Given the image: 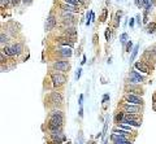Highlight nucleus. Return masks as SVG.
I'll return each mask as SVG.
<instances>
[{"mask_svg":"<svg viewBox=\"0 0 156 144\" xmlns=\"http://www.w3.org/2000/svg\"><path fill=\"white\" fill-rule=\"evenodd\" d=\"M62 124H64V114H62V112L55 110V112L51 113L50 122H48V128L51 131L61 130Z\"/></svg>","mask_w":156,"mask_h":144,"instance_id":"1","label":"nucleus"},{"mask_svg":"<svg viewBox=\"0 0 156 144\" xmlns=\"http://www.w3.org/2000/svg\"><path fill=\"white\" fill-rule=\"evenodd\" d=\"M51 79H52L53 86H61L67 82V78L61 73H52L51 74Z\"/></svg>","mask_w":156,"mask_h":144,"instance_id":"2","label":"nucleus"},{"mask_svg":"<svg viewBox=\"0 0 156 144\" xmlns=\"http://www.w3.org/2000/svg\"><path fill=\"white\" fill-rule=\"evenodd\" d=\"M56 22H57V21H56V17L51 13L50 16H48V18L46 20V23H44V30H46V31H51V30L56 26Z\"/></svg>","mask_w":156,"mask_h":144,"instance_id":"3","label":"nucleus"},{"mask_svg":"<svg viewBox=\"0 0 156 144\" xmlns=\"http://www.w3.org/2000/svg\"><path fill=\"white\" fill-rule=\"evenodd\" d=\"M69 68H70V65L65 60H61V61H57L53 64V69H56L57 71H67L69 70Z\"/></svg>","mask_w":156,"mask_h":144,"instance_id":"4","label":"nucleus"},{"mask_svg":"<svg viewBox=\"0 0 156 144\" xmlns=\"http://www.w3.org/2000/svg\"><path fill=\"white\" fill-rule=\"evenodd\" d=\"M145 80V78H143L140 74H138L135 70L130 71V74H129V82L130 83H140Z\"/></svg>","mask_w":156,"mask_h":144,"instance_id":"5","label":"nucleus"},{"mask_svg":"<svg viewBox=\"0 0 156 144\" xmlns=\"http://www.w3.org/2000/svg\"><path fill=\"white\" fill-rule=\"evenodd\" d=\"M51 136H52L53 142L57 143V144H60L61 142H64V140H65V135L62 134V131H61V130L52 131V133H51Z\"/></svg>","mask_w":156,"mask_h":144,"instance_id":"6","label":"nucleus"},{"mask_svg":"<svg viewBox=\"0 0 156 144\" xmlns=\"http://www.w3.org/2000/svg\"><path fill=\"white\" fill-rule=\"evenodd\" d=\"M125 100L126 101H129L130 104H134V105H139V104H142L143 103V100L140 97H138V96H135V95H126L125 96Z\"/></svg>","mask_w":156,"mask_h":144,"instance_id":"7","label":"nucleus"},{"mask_svg":"<svg viewBox=\"0 0 156 144\" xmlns=\"http://www.w3.org/2000/svg\"><path fill=\"white\" fill-rule=\"evenodd\" d=\"M51 100H52L53 104H62V96L61 94H59V92H52V95H51Z\"/></svg>","mask_w":156,"mask_h":144,"instance_id":"8","label":"nucleus"},{"mask_svg":"<svg viewBox=\"0 0 156 144\" xmlns=\"http://www.w3.org/2000/svg\"><path fill=\"white\" fill-rule=\"evenodd\" d=\"M62 9H64V12H68V13H77L79 11L78 7H73V5H69V4L62 5Z\"/></svg>","mask_w":156,"mask_h":144,"instance_id":"9","label":"nucleus"},{"mask_svg":"<svg viewBox=\"0 0 156 144\" xmlns=\"http://www.w3.org/2000/svg\"><path fill=\"white\" fill-rule=\"evenodd\" d=\"M11 48H12V51H13L14 55H20V53L23 51V47H22V44H21V43H14Z\"/></svg>","mask_w":156,"mask_h":144,"instance_id":"10","label":"nucleus"},{"mask_svg":"<svg viewBox=\"0 0 156 144\" xmlns=\"http://www.w3.org/2000/svg\"><path fill=\"white\" fill-rule=\"evenodd\" d=\"M61 18H62V22H73V16H72L70 13H68V12H62V14H61Z\"/></svg>","mask_w":156,"mask_h":144,"instance_id":"11","label":"nucleus"},{"mask_svg":"<svg viewBox=\"0 0 156 144\" xmlns=\"http://www.w3.org/2000/svg\"><path fill=\"white\" fill-rule=\"evenodd\" d=\"M135 68L138 69V70L143 71V73H150V68L147 66L146 64H143V62H137V64H135Z\"/></svg>","mask_w":156,"mask_h":144,"instance_id":"12","label":"nucleus"},{"mask_svg":"<svg viewBox=\"0 0 156 144\" xmlns=\"http://www.w3.org/2000/svg\"><path fill=\"white\" fill-rule=\"evenodd\" d=\"M125 110L130 114H135L139 112V107H134V105H125Z\"/></svg>","mask_w":156,"mask_h":144,"instance_id":"13","label":"nucleus"},{"mask_svg":"<svg viewBox=\"0 0 156 144\" xmlns=\"http://www.w3.org/2000/svg\"><path fill=\"white\" fill-rule=\"evenodd\" d=\"M60 55H62L64 57H70L72 56V49L70 48H61V49L59 51Z\"/></svg>","mask_w":156,"mask_h":144,"instance_id":"14","label":"nucleus"},{"mask_svg":"<svg viewBox=\"0 0 156 144\" xmlns=\"http://www.w3.org/2000/svg\"><path fill=\"white\" fill-rule=\"evenodd\" d=\"M65 34H67L68 37H76L77 31H76V29H74V28H67V29H65Z\"/></svg>","mask_w":156,"mask_h":144,"instance_id":"15","label":"nucleus"},{"mask_svg":"<svg viewBox=\"0 0 156 144\" xmlns=\"http://www.w3.org/2000/svg\"><path fill=\"white\" fill-rule=\"evenodd\" d=\"M138 49H139V44H137V46L134 47L133 52H131V56H130V62H131V61H134V59L137 57V55H138Z\"/></svg>","mask_w":156,"mask_h":144,"instance_id":"16","label":"nucleus"},{"mask_svg":"<svg viewBox=\"0 0 156 144\" xmlns=\"http://www.w3.org/2000/svg\"><path fill=\"white\" fill-rule=\"evenodd\" d=\"M155 29H156V23L151 22L148 25V28H147V32H148V34H152V32H155Z\"/></svg>","mask_w":156,"mask_h":144,"instance_id":"17","label":"nucleus"},{"mask_svg":"<svg viewBox=\"0 0 156 144\" xmlns=\"http://www.w3.org/2000/svg\"><path fill=\"white\" fill-rule=\"evenodd\" d=\"M3 53H5V55H8V56H14V53H13V51H12L11 47H4V48H3Z\"/></svg>","mask_w":156,"mask_h":144,"instance_id":"18","label":"nucleus"},{"mask_svg":"<svg viewBox=\"0 0 156 144\" xmlns=\"http://www.w3.org/2000/svg\"><path fill=\"white\" fill-rule=\"evenodd\" d=\"M65 4H69V5H73V7H79V3L77 1V0H64Z\"/></svg>","mask_w":156,"mask_h":144,"instance_id":"19","label":"nucleus"},{"mask_svg":"<svg viewBox=\"0 0 156 144\" xmlns=\"http://www.w3.org/2000/svg\"><path fill=\"white\" fill-rule=\"evenodd\" d=\"M128 39H129V35L126 34V32H124V34H121V37H120V40H121V43L122 44H125L128 42Z\"/></svg>","mask_w":156,"mask_h":144,"instance_id":"20","label":"nucleus"},{"mask_svg":"<svg viewBox=\"0 0 156 144\" xmlns=\"http://www.w3.org/2000/svg\"><path fill=\"white\" fill-rule=\"evenodd\" d=\"M138 117L135 114H130V113H128V114H125V118L124 119H130V121H135Z\"/></svg>","mask_w":156,"mask_h":144,"instance_id":"21","label":"nucleus"},{"mask_svg":"<svg viewBox=\"0 0 156 144\" xmlns=\"http://www.w3.org/2000/svg\"><path fill=\"white\" fill-rule=\"evenodd\" d=\"M0 42H1V44H4V43H7V42H8V37H5L4 32L1 34V40H0Z\"/></svg>","mask_w":156,"mask_h":144,"instance_id":"22","label":"nucleus"},{"mask_svg":"<svg viewBox=\"0 0 156 144\" xmlns=\"http://www.w3.org/2000/svg\"><path fill=\"white\" fill-rule=\"evenodd\" d=\"M131 46H133V43H131V40H129L128 46H126V52H130V51H131Z\"/></svg>","mask_w":156,"mask_h":144,"instance_id":"23","label":"nucleus"},{"mask_svg":"<svg viewBox=\"0 0 156 144\" xmlns=\"http://www.w3.org/2000/svg\"><path fill=\"white\" fill-rule=\"evenodd\" d=\"M135 4H137V7H138V8L145 7V5H143V1H142V0H135Z\"/></svg>","mask_w":156,"mask_h":144,"instance_id":"24","label":"nucleus"},{"mask_svg":"<svg viewBox=\"0 0 156 144\" xmlns=\"http://www.w3.org/2000/svg\"><path fill=\"white\" fill-rule=\"evenodd\" d=\"M81 71H82V70H81V69H78L77 73H76V79H77V80L79 79V77H81Z\"/></svg>","mask_w":156,"mask_h":144,"instance_id":"25","label":"nucleus"},{"mask_svg":"<svg viewBox=\"0 0 156 144\" xmlns=\"http://www.w3.org/2000/svg\"><path fill=\"white\" fill-rule=\"evenodd\" d=\"M109 38H111V32L106 31V39H107V40H109Z\"/></svg>","mask_w":156,"mask_h":144,"instance_id":"26","label":"nucleus"},{"mask_svg":"<svg viewBox=\"0 0 156 144\" xmlns=\"http://www.w3.org/2000/svg\"><path fill=\"white\" fill-rule=\"evenodd\" d=\"M22 1L25 3V4H31V1H33V0H22Z\"/></svg>","mask_w":156,"mask_h":144,"instance_id":"27","label":"nucleus"},{"mask_svg":"<svg viewBox=\"0 0 156 144\" xmlns=\"http://www.w3.org/2000/svg\"><path fill=\"white\" fill-rule=\"evenodd\" d=\"M108 99H109V96H108V95H106V96H104V97H103V103H106V101L108 100Z\"/></svg>","mask_w":156,"mask_h":144,"instance_id":"28","label":"nucleus"},{"mask_svg":"<svg viewBox=\"0 0 156 144\" xmlns=\"http://www.w3.org/2000/svg\"><path fill=\"white\" fill-rule=\"evenodd\" d=\"M133 26H134V20L130 18V28H133Z\"/></svg>","mask_w":156,"mask_h":144,"instance_id":"29","label":"nucleus"},{"mask_svg":"<svg viewBox=\"0 0 156 144\" xmlns=\"http://www.w3.org/2000/svg\"><path fill=\"white\" fill-rule=\"evenodd\" d=\"M78 3H79V4H85V0H77Z\"/></svg>","mask_w":156,"mask_h":144,"instance_id":"30","label":"nucleus"},{"mask_svg":"<svg viewBox=\"0 0 156 144\" xmlns=\"http://www.w3.org/2000/svg\"><path fill=\"white\" fill-rule=\"evenodd\" d=\"M140 16H139V14H138V16H137V21H138V23H140Z\"/></svg>","mask_w":156,"mask_h":144,"instance_id":"31","label":"nucleus"},{"mask_svg":"<svg viewBox=\"0 0 156 144\" xmlns=\"http://www.w3.org/2000/svg\"><path fill=\"white\" fill-rule=\"evenodd\" d=\"M65 144H72V143H65Z\"/></svg>","mask_w":156,"mask_h":144,"instance_id":"32","label":"nucleus"}]
</instances>
